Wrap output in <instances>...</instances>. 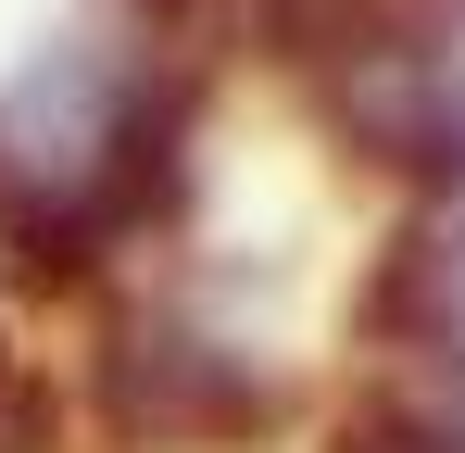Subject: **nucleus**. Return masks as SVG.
<instances>
[{
    "instance_id": "20e7f679",
    "label": "nucleus",
    "mask_w": 465,
    "mask_h": 453,
    "mask_svg": "<svg viewBox=\"0 0 465 453\" xmlns=\"http://www.w3.org/2000/svg\"><path fill=\"white\" fill-rule=\"evenodd\" d=\"M365 353L378 378H465V164L402 202L390 252L365 265Z\"/></svg>"
},
{
    "instance_id": "39448f33",
    "label": "nucleus",
    "mask_w": 465,
    "mask_h": 453,
    "mask_svg": "<svg viewBox=\"0 0 465 453\" xmlns=\"http://www.w3.org/2000/svg\"><path fill=\"white\" fill-rule=\"evenodd\" d=\"M314 453H453V441H440V428H428L402 390H378V378H365V390H352V416H340Z\"/></svg>"
},
{
    "instance_id": "7ed1b4c3",
    "label": "nucleus",
    "mask_w": 465,
    "mask_h": 453,
    "mask_svg": "<svg viewBox=\"0 0 465 453\" xmlns=\"http://www.w3.org/2000/svg\"><path fill=\"white\" fill-rule=\"evenodd\" d=\"M327 139L402 202H428L465 164V0H378L327 64L302 76Z\"/></svg>"
},
{
    "instance_id": "423d86ee",
    "label": "nucleus",
    "mask_w": 465,
    "mask_h": 453,
    "mask_svg": "<svg viewBox=\"0 0 465 453\" xmlns=\"http://www.w3.org/2000/svg\"><path fill=\"white\" fill-rule=\"evenodd\" d=\"M13 277H0V416H38V390H25V353H13Z\"/></svg>"
},
{
    "instance_id": "f257e3e1",
    "label": "nucleus",
    "mask_w": 465,
    "mask_h": 453,
    "mask_svg": "<svg viewBox=\"0 0 465 453\" xmlns=\"http://www.w3.org/2000/svg\"><path fill=\"white\" fill-rule=\"evenodd\" d=\"M214 51L88 0L0 76V277L25 302H88L152 265L202 189Z\"/></svg>"
},
{
    "instance_id": "f03ea898",
    "label": "nucleus",
    "mask_w": 465,
    "mask_h": 453,
    "mask_svg": "<svg viewBox=\"0 0 465 453\" xmlns=\"http://www.w3.org/2000/svg\"><path fill=\"white\" fill-rule=\"evenodd\" d=\"M76 378H88V416L139 453H252L302 416V378L277 353V327L227 277H202L176 239L152 265H126L114 290H88Z\"/></svg>"
}]
</instances>
